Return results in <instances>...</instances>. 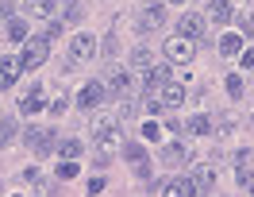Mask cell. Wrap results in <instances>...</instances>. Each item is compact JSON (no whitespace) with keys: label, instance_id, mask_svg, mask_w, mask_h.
<instances>
[{"label":"cell","instance_id":"4","mask_svg":"<svg viewBox=\"0 0 254 197\" xmlns=\"http://www.w3.org/2000/svg\"><path fill=\"white\" fill-rule=\"evenodd\" d=\"M23 139H27V147H31L35 155H50V151H54V128H27Z\"/></svg>","mask_w":254,"mask_h":197},{"label":"cell","instance_id":"26","mask_svg":"<svg viewBox=\"0 0 254 197\" xmlns=\"http://www.w3.org/2000/svg\"><path fill=\"white\" fill-rule=\"evenodd\" d=\"M58 155H62V163H65V159H77L81 143H77V139H62V143H58Z\"/></svg>","mask_w":254,"mask_h":197},{"label":"cell","instance_id":"34","mask_svg":"<svg viewBox=\"0 0 254 197\" xmlns=\"http://www.w3.org/2000/svg\"><path fill=\"white\" fill-rule=\"evenodd\" d=\"M251 197H254V178H251Z\"/></svg>","mask_w":254,"mask_h":197},{"label":"cell","instance_id":"9","mask_svg":"<svg viewBox=\"0 0 254 197\" xmlns=\"http://www.w3.org/2000/svg\"><path fill=\"white\" fill-rule=\"evenodd\" d=\"M124 155L131 159V166H135V174H139V178H146V174H150V163H146V151L139 147V143H124Z\"/></svg>","mask_w":254,"mask_h":197},{"label":"cell","instance_id":"30","mask_svg":"<svg viewBox=\"0 0 254 197\" xmlns=\"http://www.w3.org/2000/svg\"><path fill=\"white\" fill-rule=\"evenodd\" d=\"M62 31H65V23H47V31H43V39H58Z\"/></svg>","mask_w":254,"mask_h":197},{"label":"cell","instance_id":"19","mask_svg":"<svg viewBox=\"0 0 254 197\" xmlns=\"http://www.w3.org/2000/svg\"><path fill=\"white\" fill-rule=\"evenodd\" d=\"M158 159H162L166 166H181V163H185V147L170 143V147H162V151H158Z\"/></svg>","mask_w":254,"mask_h":197},{"label":"cell","instance_id":"22","mask_svg":"<svg viewBox=\"0 0 254 197\" xmlns=\"http://www.w3.org/2000/svg\"><path fill=\"white\" fill-rule=\"evenodd\" d=\"M185 131H189V135H208V131H212V120H208V116H189Z\"/></svg>","mask_w":254,"mask_h":197},{"label":"cell","instance_id":"27","mask_svg":"<svg viewBox=\"0 0 254 197\" xmlns=\"http://www.w3.org/2000/svg\"><path fill=\"white\" fill-rule=\"evenodd\" d=\"M227 93H231V97H243V78H239V74L227 78Z\"/></svg>","mask_w":254,"mask_h":197},{"label":"cell","instance_id":"18","mask_svg":"<svg viewBox=\"0 0 254 197\" xmlns=\"http://www.w3.org/2000/svg\"><path fill=\"white\" fill-rule=\"evenodd\" d=\"M58 8H62V23H81V16H85L81 12V0H62Z\"/></svg>","mask_w":254,"mask_h":197},{"label":"cell","instance_id":"32","mask_svg":"<svg viewBox=\"0 0 254 197\" xmlns=\"http://www.w3.org/2000/svg\"><path fill=\"white\" fill-rule=\"evenodd\" d=\"M243 66H247V70L254 66V50H243Z\"/></svg>","mask_w":254,"mask_h":197},{"label":"cell","instance_id":"35","mask_svg":"<svg viewBox=\"0 0 254 197\" xmlns=\"http://www.w3.org/2000/svg\"><path fill=\"white\" fill-rule=\"evenodd\" d=\"M170 4H185V0H170Z\"/></svg>","mask_w":254,"mask_h":197},{"label":"cell","instance_id":"12","mask_svg":"<svg viewBox=\"0 0 254 197\" xmlns=\"http://www.w3.org/2000/svg\"><path fill=\"white\" fill-rule=\"evenodd\" d=\"M162 23H166V12H162V8H143V12H139V27H143V31H158Z\"/></svg>","mask_w":254,"mask_h":197},{"label":"cell","instance_id":"28","mask_svg":"<svg viewBox=\"0 0 254 197\" xmlns=\"http://www.w3.org/2000/svg\"><path fill=\"white\" fill-rule=\"evenodd\" d=\"M54 194H58L54 182H39V190H35V197H54Z\"/></svg>","mask_w":254,"mask_h":197},{"label":"cell","instance_id":"16","mask_svg":"<svg viewBox=\"0 0 254 197\" xmlns=\"http://www.w3.org/2000/svg\"><path fill=\"white\" fill-rule=\"evenodd\" d=\"M19 78V62H12V58H0V85L4 89H12Z\"/></svg>","mask_w":254,"mask_h":197},{"label":"cell","instance_id":"33","mask_svg":"<svg viewBox=\"0 0 254 197\" xmlns=\"http://www.w3.org/2000/svg\"><path fill=\"white\" fill-rule=\"evenodd\" d=\"M243 27H247V31L254 35V16H243Z\"/></svg>","mask_w":254,"mask_h":197},{"label":"cell","instance_id":"31","mask_svg":"<svg viewBox=\"0 0 254 197\" xmlns=\"http://www.w3.org/2000/svg\"><path fill=\"white\" fill-rule=\"evenodd\" d=\"M58 174H62L65 182H69V178H77V163H62V170H58Z\"/></svg>","mask_w":254,"mask_h":197},{"label":"cell","instance_id":"29","mask_svg":"<svg viewBox=\"0 0 254 197\" xmlns=\"http://www.w3.org/2000/svg\"><path fill=\"white\" fill-rule=\"evenodd\" d=\"M216 128H220V135H223V131H231V128H235V116H231V112H223L220 120H216Z\"/></svg>","mask_w":254,"mask_h":197},{"label":"cell","instance_id":"10","mask_svg":"<svg viewBox=\"0 0 254 197\" xmlns=\"http://www.w3.org/2000/svg\"><path fill=\"white\" fill-rule=\"evenodd\" d=\"M192 186H196V194H212V190H216V170H212V166H196V170H192Z\"/></svg>","mask_w":254,"mask_h":197},{"label":"cell","instance_id":"7","mask_svg":"<svg viewBox=\"0 0 254 197\" xmlns=\"http://www.w3.org/2000/svg\"><path fill=\"white\" fill-rule=\"evenodd\" d=\"M104 97H108V89H104L100 82H89V85L77 93V104H81V108H100V104H104Z\"/></svg>","mask_w":254,"mask_h":197},{"label":"cell","instance_id":"24","mask_svg":"<svg viewBox=\"0 0 254 197\" xmlns=\"http://www.w3.org/2000/svg\"><path fill=\"white\" fill-rule=\"evenodd\" d=\"M16 120H8V116H4V120H0V147H8V143H12V139H16Z\"/></svg>","mask_w":254,"mask_h":197},{"label":"cell","instance_id":"21","mask_svg":"<svg viewBox=\"0 0 254 197\" xmlns=\"http://www.w3.org/2000/svg\"><path fill=\"white\" fill-rule=\"evenodd\" d=\"M235 178H239V186H251V178H254V174H251V155H247V151H243V155H239V159H235Z\"/></svg>","mask_w":254,"mask_h":197},{"label":"cell","instance_id":"13","mask_svg":"<svg viewBox=\"0 0 254 197\" xmlns=\"http://www.w3.org/2000/svg\"><path fill=\"white\" fill-rule=\"evenodd\" d=\"M208 19H212L216 27L231 23V4H227V0H212V4H208Z\"/></svg>","mask_w":254,"mask_h":197},{"label":"cell","instance_id":"1","mask_svg":"<svg viewBox=\"0 0 254 197\" xmlns=\"http://www.w3.org/2000/svg\"><path fill=\"white\" fill-rule=\"evenodd\" d=\"M93 143L100 147V155H112V151L120 147V135H116V120L112 116H100V120H93Z\"/></svg>","mask_w":254,"mask_h":197},{"label":"cell","instance_id":"15","mask_svg":"<svg viewBox=\"0 0 254 197\" xmlns=\"http://www.w3.org/2000/svg\"><path fill=\"white\" fill-rule=\"evenodd\" d=\"M181 100H185V85H181V82L162 85V104H166V108H177Z\"/></svg>","mask_w":254,"mask_h":197},{"label":"cell","instance_id":"6","mask_svg":"<svg viewBox=\"0 0 254 197\" xmlns=\"http://www.w3.org/2000/svg\"><path fill=\"white\" fill-rule=\"evenodd\" d=\"M158 190H162V197H196L192 178H166Z\"/></svg>","mask_w":254,"mask_h":197},{"label":"cell","instance_id":"14","mask_svg":"<svg viewBox=\"0 0 254 197\" xmlns=\"http://www.w3.org/2000/svg\"><path fill=\"white\" fill-rule=\"evenodd\" d=\"M39 108H43V89H39V85H31V89L19 97V112L31 116V112H39Z\"/></svg>","mask_w":254,"mask_h":197},{"label":"cell","instance_id":"8","mask_svg":"<svg viewBox=\"0 0 254 197\" xmlns=\"http://www.w3.org/2000/svg\"><path fill=\"white\" fill-rule=\"evenodd\" d=\"M177 35H181V39H189V43H196V39H200V35H204V19L200 16H181V23H177Z\"/></svg>","mask_w":254,"mask_h":197},{"label":"cell","instance_id":"23","mask_svg":"<svg viewBox=\"0 0 254 197\" xmlns=\"http://www.w3.org/2000/svg\"><path fill=\"white\" fill-rule=\"evenodd\" d=\"M8 39L12 43H27V23L23 19H8Z\"/></svg>","mask_w":254,"mask_h":197},{"label":"cell","instance_id":"11","mask_svg":"<svg viewBox=\"0 0 254 197\" xmlns=\"http://www.w3.org/2000/svg\"><path fill=\"white\" fill-rule=\"evenodd\" d=\"M104 89H108L112 97H127V89H131V78H127V70H112L108 82H104Z\"/></svg>","mask_w":254,"mask_h":197},{"label":"cell","instance_id":"3","mask_svg":"<svg viewBox=\"0 0 254 197\" xmlns=\"http://www.w3.org/2000/svg\"><path fill=\"white\" fill-rule=\"evenodd\" d=\"M166 58H170V62H185V66H189L192 58H196V43L174 35V39H166Z\"/></svg>","mask_w":254,"mask_h":197},{"label":"cell","instance_id":"2","mask_svg":"<svg viewBox=\"0 0 254 197\" xmlns=\"http://www.w3.org/2000/svg\"><path fill=\"white\" fill-rule=\"evenodd\" d=\"M47 54H50V47H47L43 35H39V39H27V43H23V54H19V66H23V70H39V66L47 62Z\"/></svg>","mask_w":254,"mask_h":197},{"label":"cell","instance_id":"5","mask_svg":"<svg viewBox=\"0 0 254 197\" xmlns=\"http://www.w3.org/2000/svg\"><path fill=\"white\" fill-rule=\"evenodd\" d=\"M69 58H73V62L96 58V39L93 35H73V39H69Z\"/></svg>","mask_w":254,"mask_h":197},{"label":"cell","instance_id":"17","mask_svg":"<svg viewBox=\"0 0 254 197\" xmlns=\"http://www.w3.org/2000/svg\"><path fill=\"white\" fill-rule=\"evenodd\" d=\"M54 8H58L54 0H23V12H27V16H50Z\"/></svg>","mask_w":254,"mask_h":197},{"label":"cell","instance_id":"20","mask_svg":"<svg viewBox=\"0 0 254 197\" xmlns=\"http://www.w3.org/2000/svg\"><path fill=\"white\" fill-rule=\"evenodd\" d=\"M131 66L150 70V66H154V50H150V47H135V50H131Z\"/></svg>","mask_w":254,"mask_h":197},{"label":"cell","instance_id":"25","mask_svg":"<svg viewBox=\"0 0 254 197\" xmlns=\"http://www.w3.org/2000/svg\"><path fill=\"white\" fill-rule=\"evenodd\" d=\"M239 50H243L239 35H220V54H239Z\"/></svg>","mask_w":254,"mask_h":197}]
</instances>
